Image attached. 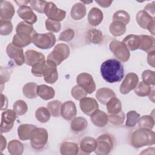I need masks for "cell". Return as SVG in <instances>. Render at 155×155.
<instances>
[{
    "mask_svg": "<svg viewBox=\"0 0 155 155\" xmlns=\"http://www.w3.org/2000/svg\"><path fill=\"white\" fill-rule=\"evenodd\" d=\"M101 74L107 82H118L124 78V68L120 61L116 59H110L102 64Z\"/></svg>",
    "mask_w": 155,
    "mask_h": 155,
    "instance_id": "1",
    "label": "cell"
},
{
    "mask_svg": "<svg viewBox=\"0 0 155 155\" xmlns=\"http://www.w3.org/2000/svg\"><path fill=\"white\" fill-rule=\"evenodd\" d=\"M155 143V133L151 130L139 128L133 132L131 136V144L136 148L153 145Z\"/></svg>",
    "mask_w": 155,
    "mask_h": 155,
    "instance_id": "2",
    "label": "cell"
},
{
    "mask_svg": "<svg viewBox=\"0 0 155 155\" xmlns=\"http://www.w3.org/2000/svg\"><path fill=\"white\" fill-rule=\"evenodd\" d=\"M70 53V50L68 45L64 43H59L56 45L53 50L47 56V60L53 62L58 66L68 58Z\"/></svg>",
    "mask_w": 155,
    "mask_h": 155,
    "instance_id": "3",
    "label": "cell"
},
{
    "mask_svg": "<svg viewBox=\"0 0 155 155\" xmlns=\"http://www.w3.org/2000/svg\"><path fill=\"white\" fill-rule=\"evenodd\" d=\"M48 139V134L47 130L36 127L32 131L30 139L31 147L36 150H40L46 145Z\"/></svg>",
    "mask_w": 155,
    "mask_h": 155,
    "instance_id": "4",
    "label": "cell"
},
{
    "mask_svg": "<svg viewBox=\"0 0 155 155\" xmlns=\"http://www.w3.org/2000/svg\"><path fill=\"white\" fill-rule=\"evenodd\" d=\"M56 41V37L52 33H36L32 39V43L38 48L43 50L51 48L54 45Z\"/></svg>",
    "mask_w": 155,
    "mask_h": 155,
    "instance_id": "5",
    "label": "cell"
},
{
    "mask_svg": "<svg viewBox=\"0 0 155 155\" xmlns=\"http://www.w3.org/2000/svg\"><path fill=\"white\" fill-rule=\"evenodd\" d=\"M97 147L94 153L97 155H107L113 148L114 139L109 134L100 135L96 139Z\"/></svg>",
    "mask_w": 155,
    "mask_h": 155,
    "instance_id": "6",
    "label": "cell"
},
{
    "mask_svg": "<svg viewBox=\"0 0 155 155\" xmlns=\"http://www.w3.org/2000/svg\"><path fill=\"white\" fill-rule=\"evenodd\" d=\"M110 50L114 56L123 62L128 61L130 58V53L125 44L119 41L113 40L109 44Z\"/></svg>",
    "mask_w": 155,
    "mask_h": 155,
    "instance_id": "7",
    "label": "cell"
},
{
    "mask_svg": "<svg viewBox=\"0 0 155 155\" xmlns=\"http://www.w3.org/2000/svg\"><path fill=\"white\" fill-rule=\"evenodd\" d=\"M44 13L48 19L58 22L63 21L66 16V12L58 8L53 2H47L45 7Z\"/></svg>",
    "mask_w": 155,
    "mask_h": 155,
    "instance_id": "8",
    "label": "cell"
},
{
    "mask_svg": "<svg viewBox=\"0 0 155 155\" xmlns=\"http://www.w3.org/2000/svg\"><path fill=\"white\" fill-rule=\"evenodd\" d=\"M17 114L13 110H6L2 113L1 133H7L13 127Z\"/></svg>",
    "mask_w": 155,
    "mask_h": 155,
    "instance_id": "9",
    "label": "cell"
},
{
    "mask_svg": "<svg viewBox=\"0 0 155 155\" xmlns=\"http://www.w3.org/2000/svg\"><path fill=\"white\" fill-rule=\"evenodd\" d=\"M76 82L78 85L84 89L88 94H91L96 90V84L93 76L87 73H82L76 77Z\"/></svg>",
    "mask_w": 155,
    "mask_h": 155,
    "instance_id": "10",
    "label": "cell"
},
{
    "mask_svg": "<svg viewBox=\"0 0 155 155\" xmlns=\"http://www.w3.org/2000/svg\"><path fill=\"white\" fill-rule=\"evenodd\" d=\"M6 53L8 56L13 59L18 66H21L25 63V53L23 49L16 47L12 42L7 45Z\"/></svg>",
    "mask_w": 155,
    "mask_h": 155,
    "instance_id": "11",
    "label": "cell"
},
{
    "mask_svg": "<svg viewBox=\"0 0 155 155\" xmlns=\"http://www.w3.org/2000/svg\"><path fill=\"white\" fill-rule=\"evenodd\" d=\"M139 82L138 76L133 72L128 73L126 74L124 81L121 83L119 88L120 93L127 94L131 90H134Z\"/></svg>",
    "mask_w": 155,
    "mask_h": 155,
    "instance_id": "12",
    "label": "cell"
},
{
    "mask_svg": "<svg viewBox=\"0 0 155 155\" xmlns=\"http://www.w3.org/2000/svg\"><path fill=\"white\" fill-rule=\"evenodd\" d=\"M56 67L57 66L53 62L46 60V67L43 74V77L47 83L53 84L58 79L59 75Z\"/></svg>",
    "mask_w": 155,
    "mask_h": 155,
    "instance_id": "13",
    "label": "cell"
},
{
    "mask_svg": "<svg viewBox=\"0 0 155 155\" xmlns=\"http://www.w3.org/2000/svg\"><path fill=\"white\" fill-rule=\"evenodd\" d=\"M81 110L86 115L90 116L93 112L99 109V105L96 100L93 97H85L79 102Z\"/></svg>",
    "mask_w": 155,
    "mask_h": 155,
    "instance_id": "14",
    "label": "cell"
},
{
    "mask_svg": "<svg viewBox=\"0 0 155 155\" xmlns=\"http://www.w3.org/2000/svg\"><path fill=\"white\" fill-rule=\"evenodd\" d=\"M17 13L19 17L28 24L33 25L37 21V16L33 12L32 8L29 6L23 5L19 7Z\"/></svg>",
    "mask_w": 155,
    "mask_h": 155,
    "instance_id": "15",
    "label": "cell"
},
{
    "mask_svg": "<svg viewBox=\"0 0 155 155\" xmlns=\"http://www.w3.org/2000/svg\"><path fill=\"white\" fill-rule=\"evenodd\" d=\"M77 109L75 104L71 101L65 102L61 107V115L67 120H71L76 117Z\"/></svg>",
    "mask_w": 155,
    "mask_h": 155,
    "instance_id": "16",
    "label": "cell"
},
{
    "mask_svg": "<svg viewBox=\"0 0 155 155\" xmlns=\"http://www.w3.org/2000/svg\"><path fill=\"white\" fill-rule=\"evenodd\" d=\"M25 64L31 67L46 60L42 53L33 50H28L25 52Z\"/></svg>",
    "mask_w": 155,
    "mask_h": 155,
    "instance_id": "17",
    "label": "cell"
},
{
    "mask_svg": "<svg viewBox=\"0 0 155 155\" xmlns=\"http://www.w3.org/2000/svg\"><path fill=\"white\" fill-rule=\"evenodd\" d=\"M15 13V7L10 1H1L0 2V18L1 19L10 21Z\"/></svg>",
    "mask_w": 155,
    "mask_h": 155,
    "instance_id": "18",
    "label": "cell"
},
{
    "mask_svg": "<svg viewBox=\"0 0 155 155\" xmlns=\"http://www.w3.org/2000/svg\"><path fill=\"white\" fill-rule=\"evenodd\" d=\"M136 21L139 27L143 29H148L150 27L154 24V18L146 12L140 10L136 15Z\"/></svg>",
    "mask_w": 155,
    "mask_h": 155,
    "instance_id": "19",
    "label": "cell"
},
{
    "mask_svg": "<svg viewBox=\"0 0 155 155\" xmlns=\"http://www.w3.org/2000/svg\"><path fill=\"white\" fill-rule=\"evenodd\" d=\"M138 36L140 41L138 49L142 50L147 53L154 50L155 39L154 37L147 35H140Z\"/></svg>",
    "mask_w": 155,
    "mask_h": 155,
    "instance_id": "20",
    "label": "cell"
},
{
    "mask_svg": "<svg viewBox=\"0 0 155 155\" xmlns=\"http://www.w3.org/2000/svg\"><path fill=\"white\" fill-rule=\"evenodd\" d=\"M96 147L97 140L93 137L86 136L82 138L80 142V150L84 154H90L95 151Z\"/></svg>",
    "mask_w": 155,
    "mask_h": 155,
    "instance_id": "21",
    "label": "cell"
},
{
    "mask_svg": "<svg viewBox=\"0 0 155 155\" xmlns=\"http://www.w3.org/2000/svg\"><path fill=\"white\" fill-rule=\"evenodd\" d=\"M91 122L97 127H104L108 123V115L103 111L97 110L90 115Z\"/></svg>",
    "mask_w": 155,
    "mask_h": 155,
    "instance_id": "22",
    "label": "cell"
},
{
    "mask_svg": "<svg viewBox=\"0 0 155 155\" xmlns=\"http://www.w3.org/2000/svg\"><path fill=\"white\" fill-rule=\"evenodd\" d=\"M114 97H116L114 91L113 90L107 87L99 88L96 93V97L97 98V101L104 105H106L110 99Z\"/></svg>",
    "mask_w": 155,
    "mask_h": 155,
    "instance_id": "23",
    "label": "cell"
},
{
    "mask_svg": "<svg viewBox=\"0 0 155 155\" xmlns=\"http://www.w3.org/2000/svg\"><path fill=\"white\" fill-rule=\"evenodd\" d=\"M35 128H36V126L33 124H21L17 129V133L19 139L21 140L24 141L30 139L32 131Z\"/></svg>",
    "mask_w": 155,
    "mask_h": 155,
    "instance_id": "24",
    "label": "cell"
},
{
    "mask_svg": "<svg viewBox=\"0 0 155 155\" xmlns=\"http://www.w3.org/2000/svg\"><path fill=\"white\" fill-rule=\"evenodd\" d=\"M103 18L104 15L102 12L97 7H93L91 8L88 14V23L93 27L99 25L102 22Z\"/></svg>",
    "mask_w": 155,
    "mask_h": 155,
    "instance_id": "25",
    "label": "cell"
},
{
    "mask_svg": "<svg viewBox=\"0 0 155 155\" xmlns=\"http://www.w3.org/2000/svg\"><path fill=\"white\" fill-rule=\"evenodd\" d=\"M86 13V7L85 4L81 2L74 4L70 11L71 18L75 21L82 19L85 17Z\"/></svg>",
    "mask_w": 155,
    "mask_h": 155,
    "instance_id": "26",
    "label": "cell"
},
{
    "mask_svg": "<svg viewBox=\"0 0 155 155\" xmlns=\"http://www.w3.org/2000/svg\"><path fill=\"white\" fill-rule=\"evenodd\" d=\"M37 94L42 99L48 101L54 97L55 91L51 87L45 84H41L38 86Z\"/></svg>",
    "mask_w": 155,
    "mask_h": 155,
    "instance_id": "27",
    "label": "cell"
},
{
    "mask_svg": "<svg viewBox=\"0 0 155 155\" xmlns=\"http://www.w3.org/2000/svg\"><path fill=\"white\" fill-rule=\"evenodd\" d=\"M79 151L78 145L72 142H64L60 147V153L62 155H76Z\"/></svg>",
    "mask_w": 155,
    "mask_h": 155,
    "instance_id": "28",
    "label": "cell"
},
{
    "mask_svg": "<svg viewBox=\"0 0 155 155\" xmlns=\"http://www.w3.org/2000/svg\"><path fill=\"white\" fill-rule=\"evenodd\" d=\"M33 36L28 35L16 33L12 39V43L16 47L23 48L32 42Z\"/></svg>",
    "mask_w": 155,
    "mask_h": 155,
    "instance_id": "29",
    "label": "cell"
},
{
    "mask_svg": "<svg viewBox=\"0 0 155 155\" xmlns=\"http://www.w3.org/2000/svg\"><path fill=\"white\" fill-rule=\"evenodd\" d=\"M87 120L83 117H74L70 124L71 130L76 133H79L85 130L87 128Z\"/></svg>",
    "mask_w": 155,
    "mask_h": 155,
    "instance_id": "30",
    "label": "cell"
},
{
    "mask_svg": "<svg viewBox=\"0 0 155 155\" xmlns=\"http://www.w3.org/2000/svg\"><path fill=\"white\" fill-rule=\"evenodd\" d=\"M87 41L94 44H99L103 40L102 32L96 28H90L86 34Z\"/></svg>",
    "mask_w": 155,
    "mask_h": 155,
    "instance_id": "31",
    "label": "cell"
},
{
    "mask_svg": "<svg viewBox=\"0 0 155 155\" xmlns=\"http://www.w3.org/2000/svg\"><path fill=\"white\" fill-rule=\"evenodd\" d=\"M139 36L136 35H128L125 36L122 41V42L129 51H134L138 49L139 47Z\"/></svg>",
    "mask_w": 155,
    "mask_h": 155,
    "instance_id": "32",
    "label": "cell"
},
{
    "mask_svg": "<svg viewBox=\"0 0 155 155\" xmlns=\"http://www.w3.org/2000/svg\"><path fill=\"white\" fill-rule=\"evenodd\" d=\"M38 85L33 82H27L22 87V93L28 99H35L38 96L37 88Z\"/></svg>",
    "mask_w": 155,
    "mask_h": 155,
    "instance_id": "33",
    "label": "cell"
},
{
    "mask_svg": "<svg viewBox=\"0 0 155 155\" xmlns=\"http://www.w3.org/2000/svg\"><path fill=\"white\" fill-rule=\"evenodd\" d=\"M7 149L11 155H21L24 152V147L19 140H12L8 143Z\"/></svg>",
    "mask_w": 155,
    "mask_h": 155,
    "instance_id": "34",
    "label": "cell"
},
{
    "mask_svg": "<svg viewBox=\"0 0 155 155\" xmlns=\"http://www.w3.org/2000/svg\"><path fill=\"white\" fill-rule=\"evenodd\" d=\"M110 33L115 37L123 35L127 31L126 25L117 21H113L109 26Z\"/></svg>",
    "mask_w": 155,
    "mask_h": 155,
    "instance_id": "35",
    "label": "cell"
},
{
    "mask_svg": "<svg viewBox=\"0 0 155 155\" xmlns=\"http://www.w3.org/2000/svg\"><path fill=\"white\" fill-rule=\"evenodd\" d=\"M16 33L33 36L37 33L34 29L33 25L28 24L24 21H21L18 24L16 27Z\"/></svg>",
    "mask_w": 155,
    "mask_h": 155,
    "instance_id": "36",
    "label": "cell"
},
{
    "mask_svg": "<svg viewBox=\"0 0 155 155\" xmlns=\"http://www.w3.org/2000/svg\"><path fill=\"white\" fill-rule=\"evenodd\" d=\"M106 105L107 111L109 114H116L122 111V103L116 97L110 99Z\"/></svg>",
    "mask_w": 155,
    "mask_h": 155,
    "instance_id": "37",
    "label": "cell"
},
{
    "mask_svg": "<svg viewBox=\"0 0 155 155\" xmlns=\"http://www.w3.org/2000/svg\"><path fill=\"white\" fill-rule=\"evenodd\" d=\"M137 123L139 128L152 130L154 126V119L151 115H143L140 117Z\"/></svg>",
    "mask_w": 155,
    "mask_h": 155,
    "instance_id": "38",
    "label": "cell"
},
{
    "mask_svg": "<svg viewBox=\"0 0 155 155\" xmlns=\"http://www.w3.org/2000/svg\"><path fill=\"white\" fill-rule=\"evenodd\" d=\"M134 90L135 94L140 97L148 96L152 90L151 85L147 84L143 81L138 82Z\"/></svg>",
    "mask_w": 155,
    "mask_h": 155,
    "instance_id": "39",
    "label": "cell"
},
{
    "mask_svg": "<svg viewBox=\"0 0 155 155\" xmlns=\"http://www.w3.org/2000/svg\"><path fill=\"white\" fill-rule=\"evenodd\" d=\"M62 102L58 100H53L47 104V108L49 110L51 115L53 117H58L61 115Z\"/></svg>",
    "mask_w": 155,
    "mask_h": 155,
    "instance_id": "40",
    "label": "cell"
},
{
    "mask_svg": "<svg viewBox=\"0 0 155 155\" xmlns=\"http://www.w3.org/2000/svg\"><path fill=\"white\" fill-rule=\"evenodd\" d=\"M35 117L41 123H46L50 120L51 114L47 108L41 107L36 110Z\"/></svg>",
    "mask_w": 155,
    "mask_h": 155,
    "instance_id": "41",
    "label": "cell"
},
{
    "mask_svg": "<svg viewBox=\"0 0 155 155\" xmlns=\"http://www.w3.org/2000/svg\"><path fill=\"white\" fill-rule=\"evenodd\" d=\"M125 119V114L122 111L116 113V114H109L108 115V122L114 125H122Z\"/></svg>",
    "mask_w": 155,
    "mask_h": 155,
    "instance_id": "42",
    "label": "cell"
},
{
    "mask_svg": "<svg viewBox=\"0 0 155 155\" xmlns=\"http://www.w3.org/2000/svg\"><path fill=\"white\" fill-rule=\"evenodd\" d=\"M130 21L129 13L123 10L116 11L113 16V21H117L122 22L125 25L128 24Z\"/></svg>",
    "mask_w": 155,
    "mask_h": 155,
    "instance_id": "43",
    "label": "cell"
},
{
    "mask_svg": "<svg viewBox=\"0 0 155 155\" xmlns=\"http://www.w3.org/2000/svg\"><path fill=\"white\" fill-rule=\"evenodd\" d=\"M127 120L125 125L127 127L132 128L136 126L140 118L139 114L134 110H131L127 113Z\"/></svg>",
    "mask_w": 155,
    "mask_h": 155,
    "instance_id": "44",
    "label": "cell"
},
{
    "mask_svg": "<svg viewBox=\"0 0 155 155\" xmlns=\"http://www.w3.org/2000/svg\"><path fill=\"white\" fill-rule=\"evenodd\" d=\"M13 110L18 116L25 114L28 111V106L26 102L23 100H18L13 105Z\"/></svg>",
    "mask_w": 155,
    "mask_h": 155,
    "instance_id": "45",
    "label": "cell"
},
{
    "mask_svg": "<svg viewBox=\"0 0 155 155\" xmlns=\"http://www.w3.org/2000/svg\"><path fill=\"white\" fill-rule=\"evenodd\" d=\"M0 34L2 36H7L12 33L13 31V24L10 20H0Z\"/></svg>",
    "mask_w": 155,
    "mask_h": 155,
    "instance_id": "46",
    "label": "cell"
},
{
    "mask_svg": "<svg viewBox=\"0 0 155 155\" xmlns=\"http://www.w3.org/2000/svg\"><path fill=\"white\" fill-rule=\"evenodd\" d=\"M86 91L78 84L74 85L71 90V94L74 99L77 101H81L87 95Z\"/></svg>",
    "mask_w": 155,
    "mask_h": 155,
    "instance_id": "47",
    "label": "cell"
},
{
    "mask_svg": "<svg viewBox=\"0 0 155 155\" xmlns=\"http://www.w3.org/2000/svg\"><path fill=\"white\" fill-rule=\"evenodd\" d=\"M143 82L149 85L154 86L155 84V73L150 70H145L142 73Z\"/></svg>",
    "mask_w": 155,
    "mask_h": 155,
    "instance_id": "48",
    "label": "cell"
},
{
    "mask_svg": "<svg viewBox=\"0 0 155 155\" xmlns=\"http://www.w3.org/2000/svg\"><path fill=\"white\" fill-rule=\"evenodd\" d=\"M45 28L46 29L52 33H58L61 29V24L60 22L53 21L49 19L45 21Z\"/></svg>",
    "mask_w": 155,
    "mask_h": 155,
    "instance_id": "49",
    "label": "cell"
},
{
    "mask_svg": "<svg viewBox=\"0 0 155 155\" xmlns=\"http://www.w3.org/2000/svg\"><path fill=\"white\" fill-rule=\"evenodd\" d=\"M46 67V60L43 61L33 66L31 70V73L33 75L37 77L43 76L44 70Z\"/></svg>",
    "mask_w": 155,
    "mask_h": 155,
    "instance_id": "50",
    "label": "cell"
},
{
    "mask_svg": "<svg viewBox=\"0 0 155 155\" xmlns=\"http://www.w3.org/2000/svg\"><path fill=\"white\" fill-rule=\"evenodd\" d=\"M47 3V1L41 0H32L30 2L32 9L40 13H44L45 7Z\"/></svg>",
    "mask_w": 155,
    "mask_h": 155,
    "instance_id": "51",
    "label": "cell"
},
{
    "mask_svg": "<svg viewBox=\"0 0 155 155\" xmlns=\"http://www.w3.org/2000/svg\"><path fill=\"white\" fill-rule=\"evenodd\" d=\"M74 37V31L71 28H68L61 33L58 39L64 42L71 41Z\"/></svg>",
    "mask_w": 155,
    "mask_h": 155,
    "instance_id": "52",
    "label": "cell"
},
{
    "mask_svg": "<svg viewBox=\"0 0 155 155\" xmlns=\"http://www.w3.org/2000/svg\"><path fill=\"white\" fill-rule=\"evenodd\" d=\"M0 69H1L0 82H1V85L2 86L5 83H6L10 79L12 71L7 67H2V66L1 67Z\"/></svg>",
    "mask_w": 155,
    "mask_h": 155,
    "instance_id": "53",
    "label": "cell"
},
{
    "mask_svg": "<svg viewBox=\"0 0 155 155\" xmlns=\"http://www.w3.org/2000/svg\"><path fill=\"white\" fill-rule=\"evenodd\" d=\"M143 10L145 12H146L148 15H150V16L153 17V16L154 15V11H155L154 1H153L151 3L147 4L145 6V7L143 8Z\"/></svg>",
    "mask_w": 155,
    "mask_h": 155,
    "instance_id": "54",
    "label": "cell"
},
{
    "mask_svg": "<svg viewBox=\"0 0 155 155\" xmlns=\"http://www.w3.org/2000/svg\"><path fill=\"white\" fill-rule=\"evenodd\" d=\"M154 53H155V50H153L148 52L147 55V62L149 65L151 66L153 68H154V64H155Z\"/></svg>",
    "mask_w": 155,
    "mask_h": 155,
    "instance_id": "55",
    "label": "cell"
},
{
    "mask_svg": "<svg viewBox=\"0 0 155 155\" xmlns=\"http://www.w3.org/2000/svg\"><path fill=\"white\" fill-rule=\"evenodd\" d=\"M1 110H5L8 107V99L6 96L3 94L2 93H1Z\"/></svg>",
    "mask_w": 155,
    "mask_h": 155,
    "instance_id": "56",
    "label": "cell"
},
{
    "mask_svg": "<svg viewBox=\"0 0 155 155\" xmlns=\"http://www.w3.org/2000/svg\"><path fill=\"white\" fill-rule=\"evenodd\" d=\"M112 1H96V2L101 7L104 8H107L109 7L111 4H112Z\"/></svg>",
    "mask_w": 155,
    "mask_h": 155,
    "instance_id": "57",
    "label": "cell"
},
{
    "mask_svg": "<svg viewBox=\"0 0 155 155\" xmlns=\"http://www.w3.org/2000/svg\"><path fill=\"white\" fill-rule=\"evenodd\" d=\"M7 141L5 137L1 133V151H3L6 148Z\"/></svg>",
    "mask_w": 155,
    "mask_h": 155,
    "instance_id": "58",
    "label": "cell"
}]
</instances>
